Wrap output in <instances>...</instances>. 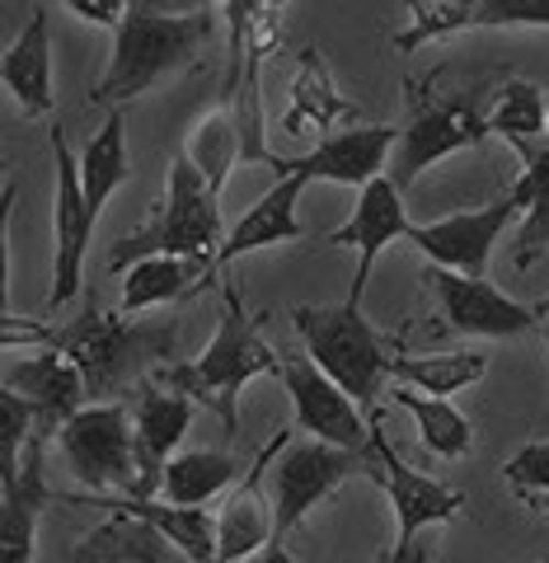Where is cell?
Instances as JSON below:
<instances>
[{
  "mask_svg": "<svg viewBox=\"0 0 549 563\" xmlns=\"http://www.w3.org/2000/svg\"><path fill=\"white\" fill-rule=\"evenodd\" d=\"M282 357L263 343L259 324L244 314V301L235 287H221V320L211 343L193 362H169L165 372H155V380L174 385L179 395L207 404L211 413L226 422V437H235L240 428V390L254 376H277Z\"/></svg>",
  "mask_w": 549,
  "mask_h": 563,
  "instance_id": "obj_1",
  "label": "cell"
},
{
  "mask_svg": "<svg viewBox=\"0 0 549 563\" xmlns=\"http://www.w3.org/2000/svg\"><path fill=\"white\" fill-rule=\"evenodd\" d=\"M70 362L80 366L85 390L95 404H113L118 395H132L146 385L151 372H165V357H174V324L169 320H141L132 324L128 314H99L95 306L57 329V343Z\"/></svg>",
  "mask_w": 549,
  "mask_h": 563,
  "instance_id": "obj_2",
  "label": "cell"
},
{
  "mask_svg": "<svg viewBox=\"0 0 549 563\" xmlns=\"http://www.w3.org/2000/svg\"><path fill=\"white\" fill-rule=\"evenodd\" d=\"M207 38H211V14H165L146 5V0H136L113 38L109 70L95 85V103L99 109H118L128 99H141L161 80H169L174 70H184L193 57H202Z\"/></svg>",
  "mask_w": 549,
  "mask_h": 563,
  "instance_id": "obj_3",
  "label": "cell"
},
{
  "mask_svg": "<svg viewBox=\"0 0 549 563\" xmlns=\"http://www.w3.org/2000/svg\"><path fill=\"white\" fill-rule=\"evenodd\" d=\"M151 254H221V192L202 179V169L188 155H174L169 179H165V202L146 231L118 240L109 250V268L128 273L136 258Z\"/></svg>",
  "mask_w": 549,
  "mask_h": 563,
  "instance_id": "obj_4",
  "label": "cell"
},
{
  "mask_svg": "<svg viewBox=\"0 0 549 563\" xmlns=\"http://www.w3.org/2000/svg\"><path fill=\"white\" fill-rule=\"evenodd\" d=\"M296 333L306 343V357L320 366L325 376H333L343 390L362 404L376 409V395L389 376V357L376 339V329L362 314V306H296L292 310Z\"/></svg>",
  "mask_w": 549,
  "mask_h": 563,
  "instance_id": "obj_5",
  "label": "cell"
},
{
  "mask_svg": "<svg viewBox=\"0 0 549 563\" xmlns=\"http://www.w3.org/2000/svg\"><path fill=\"white\" fill-rule=\"evenodd\" d=\"M57 446L85 488L103 493V498H136L141 493L132 404H85L76 418H66Z\"/></svg>",
  "mask_w": 549,
  "mask_h": 563,
  "instance_id": "obj_6",
  "label": "cell"
},
{
  "mask_svg": "<svg viewBox=\"0 0 549 563\" xmlns=\"http://www.w3.org/2000/svg\"><path fill=\"white\" fill-rule=\"evenodd\" d=\"M376 451H343L329 446L320 437L310 442H287L273 461V517H277V540H287L329 493H339L358 474H381Z\"/></svg>",
  "mask_w": 549,
  "mask_h": 563,
  "instance_id": "obj_7",
  "label": "cell"
},
{
  "mask_svg": "<svg viewBox=\"0 0 549 563\" xmlns=\"http://www.w3.org/2000/svg\"><path fill=\"white\" fill-rule=\"evenodd\" d=\"M282 385L292 395V409L300 428L320 437L329 446L343 451H366L371 455V432H376V413H362V404L352 399L333 376H325L310 357H282Z\"/></svg>",
  "mask_w": 549,
  "mask_h": 563,
  "instance_id": "obj_8",
  "label": "cell"
},
{
  "mask_svg": "<svg viewBox=\"0 0 549 563\" xmlns=\"http://www.w3.org/2000/svg\"><path fill=\"white\" fill-rule=\"evenodd\" d=\"M52 161H57V198H52V291L47 306L62 310L76 301V291L85 287V250H90L95 221L85 207V188H80V161L66 146V132L52 128Z\"/></svg>",
  "mask_w": 549,
  "mask_h": 563,
  "instance_id": "obj_9",
  "label": "cell"
},
{
  "mask_svg": "<svg viewBox=\"0 0 549 563\" xmlns=\"http://www.w3.org/2000/svg\"><path fill=\"white\" fill-rule=\"evenodd\" d=\"M484 136H488L484 109H474V103H465V99L428 103V109H418L399 128V141H395V151H389L385 174L399 188H409L422 169H432L437 161H447V155H455V151L480 146Z\"/></svg>",
  "mask_w": 549,
  "mask_h": 563,
  "instance_id": "obj_10",
  "label": "cell"
},
{
  "mask_svg": "<svg viewBox=\"0 0 549 563\" xmlns=\"http://www.w3.org/2000/svg\"><path fill=\"white\" fill-rule=\"evenodd\" d=\"M517 202L503 198L493 207H474V211H455V217H441V221H414L409 225V240L414 250L428 254L437 268H451V273H465V277H484L488 273V254L493 244L503 240L507 221L517 217Z\"/></svg>",
  "mask_w": 549,
  "mask_h": 563,
  "instance_id": "obj_11",
  "label": "cell"
},
{
  "mask_svg": "<svg viewBox=\"0 0 549 563\" xmlns=\"http://www.w3.org/2000/svg\"><path fill=\"white\" fill-rule=\"evenodd\" d=\"M428 287L441 301V320L455 333H470V339H521V333L536 329V310L503 296L484 277H465V273H451L432 263Z\"/></svg>",
  "mask_w": 549,
  "mask_h": 563,
  "instance_id": "obj_12",
  "label": "cell"
},
{
  "mask_svg": "<svg viewBox=\"0 0 549 563\" xmlns=\"http://www.w3.org/2000/svg\"><path fill=\"white\" fill-rule=\"evenodd\" d=\"M6 390L24 395L33 404V413H39V422H33V442H57L66 418H76L85 409V399H90L80 366L70 362L62 347H43L24 362H10Z\"/></svg>",
  "mask_w": 549,
  "mask_h": 563,
  "instance_id": "obj_13",
  "label": "cell"
},
{
  "mask_svg": "<svg viewBox=\"0 0 549 563\" xmlns=\"http://www.w3.org/2000/svg\"><path fill=\"white\" fill-rule=\"evenodd\" d=\"M399 192H404V188L389 179V174H376L371 184L358 188V207H352V221L325 235L329 244H352V250H358V273H352V287H348V296H343V301H352V306H362L371 268H376V254L385 250V244L404 240V235H409V225H414L409 211H404Z\"/></svg>",
  "mask_w": 549,
  "mask_h": 563,
  "instance_id": "obj_14",
  "label": "cell"
},
{
  "mask_svg": "<svg viewBox=\"0 0 549 563\" xmlns=\"http://www.w3.org/2000/svg\"><path fill=\"white\" fill-rule=\"evenodd\" d=\"M371 451H376V461H381V479L389 493V507H395V544H409V540H418V531H428V526L460 517L465 493H455L451 484L432 479V474L409 470L395 455V446L385 442L381 428L371 432Z\"/></svg>",
  "mask_w": 549,
  "mask_h": 563,
  "instance_id": "obj_15",
  "label": "cell"
},
{
  "mask_svg": "<svg viewBox=\"0 0 549 563\" xmlns=\"http://www.w3.org/2000/svg\"><path fill=\"white\" fill-rule=\"evenodd\" d=\"M132 422H136V461H141V493L136 498H155L169 455L179 451L188 422H193V399L151 376L146 385L132 390Z\"/></svg>",
  "mask_w": 549,
  "mask_h": 563,
  "instance_id": "obj_16",
  "label": "cell"
},
{
  "mask_svg": "<svg viewBox=\"0 0 549 563\" xmlns=\"http://www.w3.org/2000/svg\"><path fill=\"white\" fill-rule=\"evenodd\" d=\"M399 141V128H348L325 136L320 146H310L300 161H277L282 174H300L306 184H352L362 188L376 174H385L389 151Z\"/></svg>",
  "mask_w": 549,
  "mask_h": 563,
  "instance_id": "obj_17",
  "label": "cell"
},
{
  "mask_svg": "<svg viewBox=\"0 0 549 563\" xmlns=\"http://www.w3.org/2000/svg\"><path fill=\"white\" fill-rule=\"evenodd\" d=\"M292 442V432L282 428L273 437V446H263L259 451V461L254 470L244 474V479L230 488V498H226V512L217 517L221 521V554L217 563H244V559H254L263 544H268L277 536V517H273V503H263V470H268L277 461V451Z\"/></svg>",
  "mask_w": 549,
  "mask_h": 563,
  "instance_id": "obj_18",
  "label": "cell"
},
{
  "mask_svg": "<svg viewBox=\"0 0 549 563\" xmlns=\"http://www.w3.org/2000/svg\"><path fill=\"white\" fill-rule=\"evenodd\" d=\"M306 188L310 184L300 179V174H282V179L263 192V198L244 211L235 225H230V235L221 240L217 263H235V258L254 254V250H268V244L306 240V225H300V217H296V202H300V192Z\"/></svg>",
  "mask_w": 549,
  "mask_h": 563,
  "instance_id": "obj_19",
  "label": "cell"
},
{
  "mask_svg": "<svg viewBox=\"0 0 549 563\" xmlns=\"http://www.w3.org/2000/svg\"><path fill=\"white\" fill-rule=\"evenodd\" d=\"M99 507H118V517L146 521L155 536H165L193 563H217L221 554V521L207 507H179L165 498H99Z\"/></svg>",
  "mask_w": 549,
  "mask_h": 563,
  "instance_id": "obj_20",
  "label": "cell"
},
{
  "mask_svg": "<svg viewBox=\"0 0 549 563\" xmlns=\"http://www.w3.org/2000/svg\"><path fill=\"white\" fill-rule=\"evenodd\" d=\"M43 455L47 442H29L24 465L14 474H0V493H6V521H0V563H29L33 559V531H39V512L52 498L43 479Z\"/></svg>",
  "mask_w": 549,
  "mask_h": 563,
  "instance_id": "obj_21",
  "label": "cell"
},
{
  "mask_svg": "<svg viewBox=\"0 0 549 563\" xmlns=\"http://www.w3.org/2000/svg\"><path fill=\"white\" fill-rule=\"evenodd\" d=\"M0 80L6 90L14 95V103L39 118V113H52V29H47V10L39 5L29 14V24L20 29V38L6 47L0 57Z\"/></svg>",
  "mask_w": 549,
  "mask_h": 563,
  "instance_id": "obj_22",
  "label": "cell"
},
{
  "mask_svg": "<svg viewBox=\"0 0 549 563\" xmlns=\"http://www.w3.org/2000/svg\"><path fill=\"white\" fill-rule=\"evenodd\" d=\"M217 268V258L207 254H151L136 258L128 273H122V314H146L174 306L179 296H188L198 282Z\"/></svg>",
  "mask_w": 549,
  "mask_h": 563,
  "instance_id": "obj_23",
  "label": "cell"
},
{
  "mask_svg": "<svg viewBox=\"0 0 549 563\" xmlns=\"http://www.w3.org/2000/svg\"><path fill=\"white\" fill-rule=\"evenodd\" d=\"M339 118H352V109L339 99L329 80V66L315 47L300 52V66H296V80H292V109L282 118V136L287 141H315L320 146L325 132H333Z\"/></svg>",
  "mask_w": 549,
  "mask_h": 563,
  "instance_id": "obj_24",
  "label": "cell"
},
{
  "mask_svg": "<svg viewBox=\"0 0 549 563\" xmlns=\"http://www.w3.org/2000/svg\"><path fill=\"white\" fill-rule=\"evenodd\" d=\"M122 184H128V118L109 109L103 128L85 141V151H80V188H85V207H90L95 225H99L103 202H109Z\"/></svg>",
  "mask_w": 549,
  "mask_h": 563,
  "instance_id": "obj_25",
  "label": "cell"
},
{
  "mask_svg": "<svg viewBox=\"0 0 549 563\" xmlns=\"http://www.w3.org/2000/svg\"><path fill=\"white\" fill-rule=\"evenodd\" d=\"M235 455L230 451H174L161 479V498L179 507H207L211 498L235 488Z\"/></svg>",
  "mask_w": 549,
  "mask_h": 563,
  "instance_id": "obj_26",
  "label": "cell"
},
{
  "mask_svg": "<svg viewBox=\"0 0 549 563\" xmlns=\"http://www.w3.org/2000/svg\"><path fill=\"white\" fill-rule=\"evenodd\" d=\"M389 395H395L399 409L418 422V437H422V446H428L432 455H441V461H460V455H470L474 428L451 399L418 395L414 385H399V390H389Z\"/></svg>",
  "mask_w": 549,
  "mask_h": 563,
  "instance_id": "obj_27",
  "label": "cell"
},
{
  "mask_svg": "<svg viewBox=\"0 0 549 563\" xmlns=\"http://www.w3.org/2000/svg\"><path fill=\"white\" fill-rule=\"evenodd\" d=\"M488 372V357L474 347H460V352H428V357H389V376L414 385L422 395H455L465 385H480Z\"/></svg>",
  "mask_w": 549,
  "mask_h": 563,
  "instance_id": "obj_28",
  "label": "cell"
},
{
  "mask_svg": "<svg viewBox=\"0 0 549 563\" xmlns=\"http://www.w3.org/2000/svg\"><path fill=\"white\" fill-rule=\"evenodd\" d=\"M184 155L202 169V179L221 192L226 179H230V169L244 161V136H240V118H235V109H230V103L211 109V113L198 122V132H193V141H188V151H184Z\"/></svg>",
  "mask_w": 549,
  "mask_h": 563,
  "instance_id": "obj_29",
  "label": "cell"
},
{
  "mask_svg": "<svg viewBox=\"0 0 549 563\" xmlns=\"http://www.w3.org/2000/svg\"><path fill=\"white\" fill-rule=\"evenodd\" d=\"M484 122L488 132L507 136L512 146L521 151V161L530 155V141H536L545 128H549V113H545V90H536L530 80H507L493 103L484 109Z\"/></svg>",
  "mask_w": 549,
  "mask_h": 563,
  "instance_id": "obj_30",
  "label": "cell"
},
{
  "mask_svg": "<svg viewBox=\"0 0 549 563\" xmlns=\"http://www.w3.org/2000/svg\"><path fill=\"white\" fill-rule=\"evenodd\" d=\"M404 10H409V24L395 33L399 52H418L437 38L474 29V0H404Z\"/></svg>",
  "mask_w": 549,
  "mask_h": 563,
  "instance_id": "obj_31",
  "label": "cell"
},
{
  "mask_svg": "<svg viewBox=\"0 0 549 563\" xmlns=\"http://www.w3.org/2000/svg\"><path fill=\"white\" fill-rule=\"evenodd\" d=\"M151 526L122 517L118 526H103L85 540V559L80 563H161V554L151 550Z\"/></svg>",
  "mask_w": 549,
  "mask_h": 563,
  "instance_id": "obj_32",
  "label": "cell"
},
{
  "mask_svg": "<svg viewBox=\"0 0 549 563\" xmlns=\"http://www.w3.org/2000/svg\"><path fill=\"white\" fill-rule=\"evenodd\" d=\"M503 479H507L517 503L545 512L549 507V437L545 442H526L517 455H512V461L503 465Z\"/></svg>",
  "mask_w": 549,
  "mask_h": 563,
  "instance_id": "obj_33",
  "label": "cell"
},
{
  "mask_svg": "<svg viewBox=\"0 0 549 563\" xmlns=\"http://www.w3.org/2000/svg\"><path fill=\"white\" fill-rule=\"evenodd\" d=\"M474 29H549V0H474Z\"/></svg>",
  "mask_w": 549,
  "mask_h": 563,
  "instance_id": "obj_34",
  "label": "cell"
},
{
  "mask_svg": "<svg viewBox=\"0 0 549 563\" xmlns=\"http://www.w3.org/2000/svg\"><path fill=\"white\" fill-rule=\"evenodd\" d=\"M545 254H549V188H540L536 198L526 202V221L517 231V254H512V263L526 273V268H536Z\"/></svg>",
  "mask_w": 549,
  "mask_h": 563,
  "instance_id": "obj_35",
  "label": "cell"
},
{
  "mask_svg": "<svg viewBox=\"0 0 549 563\" xmlns=\"http://www.w3.org/2000/svg\"><path fill=\"white\" fill-rule=\"evenodd\" d=\"M62 5L95 29H122V20L132 14L136 0H62Z\"/></svg>",
  "mask_w": 549,
  "mask_h": 563,
  "instance_id": "obj_36",
  "label": "cell"
},
{
  "mask_svg": "<svg viewBox=\"0 0 549 563\" xmlns=\"http://www.w3.org/2000/svg\"><path fill=\"white\" fill-rule=\"evenodd\" d=\"M540 188H549V151H530L526 155V169H521V179H517V188L507 192L517 207H526L530 198H536Z\"/></svg>",
  "mask_w": 549,
  "mask_h": 563,
  "instance_id": "obj_37",
  "label": "cell"
},
{
  "mask_svg": "<svg viewBox=\"0 0 549 563\" xmlns=\"http://www.w3.org/2000/svg\"><path fill=\"white\" fill-rule=\"evenodd\" d=\"M428 559H432L428 540H409V544H389L376 563H428Z\"/></svg>",
  "mask_w": 549,
  "mask_h": 563,
  "instance_id": "obj_38",
  "label": "cell"
},
{
  "mask_svg": "<svg viewBox=\"0 0 549 563\" xmlns=\"http://www.w3.org/2000/svg\"><path fill=\"white\" fill-rule=\"evenodd\" d=\"M146 5L165 14H211V5H221V0H146Z\"/></svg>",
  "mask_w": 549,
  "mask_h": 563,
  "instance_id": "obj_39",
  "label": "cell"
},
{
  "mask_svg": "<svg viewBox=\"0 0 549 563\" xmlns=\"http://www.w3.org/2000/svg\"><path fill=\"white\" fill-rule=\"evenodd\" d=\"M244 563H296V559H292V550H287V540H277V536H273L254 559H244Z\"/></svg>",
  "mask_w": 549,
  "mask_h": 563,
  "instance_id": "obj_40",
  "label": "cell"
},
{
  "mask_svg": "<svg viewBox=\"0 0 549 563\" xmlns=\"http://www.w3.org/2000/svg\"><path fill=\"white\" fill-rule=\"evenodd\" d=\"M536 320H549V296H545V301L536 306Z\"/></svg>",
  "mask_w": 549,
  "mask_h": 563,
  "instance_id": "obj_41",
  "label": "cell"
},
{
  "mask_svg": "<svg viewBox=\"0 0 549 563\" xmlns=\"http://www.w3.org/2000/svg\"><path fill=\"white\" fill-rule=\"evenodd\" d=\"M540 333H545V347H549V324H545V329H540Z\"/></svg>",
  "mask_w": 549,
  "mask_h": 563,
  "instance_id": "obj_42",
  "label": "cell"
},
{
  "mask_svg": "<svg viewBox=\"0 0 549 563\" xmlns=\"http://www.w3.org/2000/svg\"><path fill=\"white\" fill-rule=\"evenodd\" d=\"M545 113H549V95H545Z\"/></svg>",
  "mask_w": 549,
  "mask_h": 563,
  "instance_id": "obj_43",
  "label": "cell"
},
{
  "mask_svg": "<svg viewBox=\"0 0 549 563\" xmlns=\"http://www.w3.org/2000/svg\"><path fill=\"white\" fill-rule=\"evenodd\" d=\"M536 563H549V554H545V559H536Z\"/></svg>",
  "mask_w": 549,
  "mask_h": 563,
  "instance_id": "obj_44",
  "label": "cell"
}]
</instances>
